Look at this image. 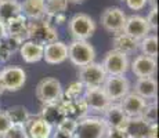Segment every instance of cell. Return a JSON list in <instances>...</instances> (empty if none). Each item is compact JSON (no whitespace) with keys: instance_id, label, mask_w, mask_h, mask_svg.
<instances>
[{"instance_id":"1","label":"cell","mask_w":159,"mask_h":138,"mask_svg":"<svg viewBox=\"0 0 159 138\" xmlns=\"http://www.w3.org/2000/svg\"><path fill=\"white\" fill-rule=\"evenodd\" d=\"M28 39L44 47L58 40V32L47 18L33 20L28 22Z\"/></svg>"},{"instance_id":"28","label":"cell","mask_w":159,"mask_h":138,"mask_svg":"<svg viewBox=\"0 0 159 138\" xmlns=\"http://www.w3.org/2000/svg\"><path fill=\"white\" fill-rule=\"evenodd\" d=\"M66 7H68V0H43L44 15L47 20L65 14Z\"/></svg>"},{"instance_id":"41","label":"cell","mask_w":159,"mask_h":138,"mask_svg":"<svg viewBox=\"0 0 159 138\" xmlns=\"http://www.w3.org/2000/svg\"><path fill=\"white\" fill-rule=\"evenodd\" d=\"M6 36H7L6 35V25L0 21V39H4Z\"/></svg>"},{"instance_id":"20","label":"cell","mask_w":159,"mask_h":138,"mask_svg":"<svg viewBox=\"0 0 159 138\" xmlns=\"http://www.w3.org/2000/svg\"><path fill=\"white\" fill-rule=\"evenodd\" d=\"M134 94L143 100H155L158 94V83L154 78H139L134 83Z\"/></svg>"},{"instance_id":"32","label":"cell","mask_w":159,"mask_h":138,"mask_svg":"<svg viewBox=\"0 0 159 138\" xmlns=\"http://www.w3.org/2000/svg\"><path fill=\"white\" fill-rule=\"evenodd\" d=\"M3 138H28L25 126L13 124L10 128H8L7 133L3 136Z\"/></svg>"},{"instance_id":"45","label":"cell","mask_w":159,"mask_h":138,"mask_svg":"<svg viewBox=\"0 0 159 138\" xmlns=\"http://www.w3.org/2000/svg\"><path fill=\"white\" fill-rule=\"evenodd\" d=\"M0 46H2V39H0Z\"/></svg>"},{"instance_id":"31","label":"cell","mask_w":159,"mask_h":138,"mask_svg":"<svg viewBox=\"0 0 159 138\" xmlns=\"http://www.w3.org/2000/svg\"><path fill=\"white\" fill-rule=\"evenodd\" d=\"M140 118H141L145 123H148L149 126L158 124V104L157 102L147 104L144 106V109H143Z\"/></svg>"},{"instance_id":"11","label":"cell","mask_w":159,"mask_h":138,"mask_svg":"<svg viewBox=\"0 0 159 138\" xmlns=\"http://www.w3.org/2000/svg\"><path fill=\"white\" fill-rule=\"evenodd\" d=\"M149 25L147 22V20L141 15H130L126 17V22L123 26V33H126L127 36L136 39L137 42L143 40L144 38L149 36Z\"/></svg>"},{"instance_id":"2","label":"cell","mask_w":159,"mask_h":138,"mask_svg":"<svg viewBox=\"0 0 159 138\" xmlns=\"http://www.w3.org/2000/svg\"><path fill=\"white\" fill-rule=\"evenodd\" d=\"M68 58L75 66H86L94 62L96 50L87 40H72L68 44Z\"/></svg>"},{"instance_id":"42","label":"cell","mask_w":159,"mask_h":138,"mask_svg":"<svg viewBox=\"0 0 159 138\" xmlns=\"http://www.w3.org/2000/svg\"><path fill=\"white\" fill-rule=\"evenodd\" d=\"M147 3H149L152 8H158V0H147Z\"/></svg>"},{"instance_id":"10","label":"cell","mask_w":159,"mask_h":138,"mask_svg":"<svg viewBox=\"0 0 159 138\" xmlns=\"http://www.w3.org/2000/svg\"><path fill=\"white\" fill-rule=\"evenodd\" d=\"M0 80L4 91H18L26 82V73L21 66H6L0 72Z\"/></svg>"},{"instance_id":"39","label":"cell","mask_w":159,"mask_h":138,"mask_svg":"<svg viewBox=\"0 0 159 138\" xmlns=\"http://www.w3.org/2000/svg\"><path fill=\"white\" fill-rule=\"evenodd\" d=\"M148 138H158V124H152L149 128Z\"/></svg>"},{"instance_id":"19","label":"cell","mask_w":159,"mask_h":138,"mask_svg":"<svg viewBox=\"0 0 159 138\" xmlns=\"http://www.w3.org/2000/svg\"><path fill=\"white\" fill-rule=\"evenodd\" d=\"M149 128L151 126L145 123L141 118H129L125 124V127L122 128L123 134L126 138H148Z\"/></svg>"},{"instance_id":"29","label":"cell","mask_w":159,"mask_h":138,"mask_svg":"<svg viewBox=\"0 0 159 138\" xmlns=\"http://www.w3.org/2000/svg\"><path fill=\"white\" fill-rule=\"evenodd\" d=\"M139 47L141 50L143 55L151 58H157L158 55V36L157 35H149L144 38L143 40L139 42Z\"/></svg>"},{"instance_id":"40","label":"cell","mask_w":159,"mask_h":138,"mask_svg":"<svg viewBox=\"0 0 159 138\" xmlns=\"http://www.w3.org/2000/svg\"><path fill=\"white\" fill-rule=\"evenodd\" d=\"M51 20L56 21V24H58V25H62V24L66 21V17H65V14H61V15H57V17L51 18ZM48 21H50V20H48Z\"/></svg>"},{"instance_id":"24","label":"cell","mask_w":159,"mask_h":138,"mask_svg":"<svg viewBox=\"0 0 159 138\" xmlns=\"http://www.w3.org/2000/svg\"><path fill=\"white\" fill-rule=\"evenodd\" d=\"M21 13L26 20H43L46 18L43 0H24L21 3Z\"/></svg>"},{"instance_id":"5","label":"cell","mask_w":159,"mask_h":138,"mask_svg":"<svg viewBox=\"0 0 159 138\" xmlns=\"http://www.w3.org/2000/svg\"><path fill=\"white\" fill-rule=\"evenodd\" d=\"M101 65L105 70L107 76H125V73L129 70L130 61L126 54L116 50H111L104 55Z\"/></svg>"},{"instance_id":"44","label":"cell","mask_w":159,"mask_h":138,"mask_svg":"<svg viewBox=\"0 0 159 138\" xmlns=\"http://www.w3.org/2000/svg\"><path fill=\"white\" fill-rule=\"evenodd\" d=\"M4 93V87H3V84H2V80H0V96Z\"/></svg>"},{"instance_id":"30","label":"cell","mask_w":159,"mask_h":138,"mask_svg":"<svg viewBox=\"0 0 159 138\" xmlns=\"http://www.w3.org/2000/svg\"><path fill=\"white\" fill-rule=\"evenodd\" d=\"M84 90H86V87H84L79 80L73 82L62 91L64 100H79V98H83Z\"/></svg>"},{"instance_id":"7","label":"cell","mask_w":159,"mask_h":138,"mask_svg":"<svg viewBox=\"0 0 159 138\" xmlns=\"http://www.w3.org/2000/svg\"><path fill=\"white\" fill-rule=\"evenodd\" d=\"M102 90L111 102L120 101L130 91V83L125 76H107Z\"/></svg>"},{"instance_id":"8","label":"cell","mask_w":159,"mask_h":138,"mask_svg":"<svg viewBox=\"0 0 159 138\" xmlns=\"http://www.w3.org/2000/svg\"><path fill=\"white\" fill-rule=\"evenodd\" d=\"M107 126L102 119L83 118L78 122L73 138H101Z\"/></svg>"},{"instance_id":"4","label":"cell","mask_w":159,"mask_h":138,"mask_svg":"<svg viewBox=\"0 0 159 138\" xmlns=\"http://www.w3.org/2000/svg\"><path fill=\"white\" fill-rule=\"evenodd\" d=\"M68 30L73 40H87L96 32V22L87 14H75L68 22Z\"/></svg>"},{"instance_id":"33","label":"cell","mask_w":159,"mask_h":138,"mask_svg":"<svg viewBox=\"0 0 159 138\" xmlns=\"http://www.w3.org/2000/svg\"><path fill=\"white\" fill-rule=\"evenodd\" d=\"M76 126H78V122L76 120H72V119H66L65 118L56 128H58V130H61V131H65V133L73 134L75 133V130H76Z\"/></svg>"},{"instance_id":"43","label":"cell","mask_w":159,"mask_h":138,"mask_svg":"<svg viewBox=\"0 0 159 138\" xmlns=\"http://www.w3.org/2000/svg\"><path fill=\"white\" fill-rule=\"evenodd\" d=\"M68 2H71V3H75V4H80V3H83L84 0H68Z\"/></svg>"},{"instance_id":"6","label":"cell","mask_w":159,"mask_h":138,"mask_svg":"<svg viewBox=\"0 0 159 138\" xmlns=\"http://www.w3.org/2000/svg\"><path fill=\"white\" fill-rule=\"evenodd\" d=\"M79 82L86 88L93 87H102L104 82L107 79V73L102 65L98 62H91L86 66H82L78 70Z\"/></svg>"},{"instance_id":"23","label":"cell","mask_w":159,"mask_h":138,"mask_svg":"<svg viewBox=\"0 0 159 138\" xmlns=\"http://www.w3.org/2000/svg\"><path fill=\"white\" fill-rule=\"evenodd\" d=\"M112 46H114V48H112V50L120 51V53L129 55L131 53H134V51L139 48V42H137L136 39L127 36L126 33L120 32V33H116V35H114V39H112Z\"/></svg>"},{"instance_id":"21","label":"cell","mask_w":159,"mask_h":138,"mask_svg":"<svg viewBox=\"0 0 159 138\" xmlns=\"http://www.w3.org/2000/svg\"><path fill=\"white\" fill-rule=\"evenodd\" d=\"M28 138H50L53 133V127L48 123H46L42 118L29 119L25 124Z\"/></svg>"},{"instance_id":"38","label":"cell","mask_w":159,"mask_h":138,"mask_svg":"<svg viewBox=\"0 0 159 138\" xmlns=\"http://www.w3.org/2000/svg\"><path fill=\"white\" fill-rule=\"evenodd\" d=\"M53 138H73V134L65 133V131H61L58 128H56V131L53 133Z\"/></svg>"},{"instance_id":"22","label":"cell","mask_w":159,"mask_h":138,"mask_svg":"<svg viewBox=\"0 0 159 138\" xmlns=\"http://www.w3.org/2000/svg\"><path fill=\"white\" fill-rule=\"evenodd\" d=\"M43 48H44L43 46L38 44V43L26 40L21 44L20 53L22 60L26 64H35L39 62L40 60H43Z\"/></svg>"},{"instance_id":"14","label":"cell","mask_w":159,"mask_h":138,"mask_svg":"<svg viewBox=\"0 0 159 138\" xmlns=\"http://www.w3.org/2000/svg\"><path fill=\"white\" fill-rule=\"evenodd\" d=\"M104 123H105L107 127L111 128H118V130H122L125 127L127 122V116L125 115L123 109H122L120 104H115L111 102L105 109H104Z\"/></svg>"},{"instance_id":"25","label":"cell","mask_w":159,"mask_h":138,"mask_svg":"<svg viewBox=\"0 0 159 138\" xmlns=\"http://www.w3.org/2000/svg\"><path fill=\"white\" fill-rule=\"evenodd\" d=\"M40 118L46 123L50 124L51 127L56 128L65 119V116H64V112L61 109L60 104H47V105H43V108H42Z\"/></svg>"},{"instance_id":"37","label":"cell","mask_w":159,"mask_h":138,"mask_svg":"<svg viewBox=\"0 0 159 138\" xmlns=\"http://www.w3.org/2000/svg\"><path fill=\"white\" fill-rule=\"evenodd\" d=\"M126 6L133 11H140L145 7L147 0H125Z\"/></svg>"},{"instance_id":"18","label":"cell","mask_w":159,"mask_h":138,"mask_svg":"<svg viewBox=\"0 0 159 138\" xmlns=\"http://www.w3.org/2000/svg\"><path fill=\"white\" fill-rule=\"evenodd\" d=\"M147 105V101L134 93H129L120 100V106L127 118H139Z\"/></svg>"},{"instance_id":"17","label":"cell","mask_w":159,"mask_h":138,"mask_svg":"<svg viewBox=\"0 0 159 138\" xmlns=\"http://www.w3.org/2000/svg\"><path fill=\"white\" fill-rule=\"evenodd\" d=\"M6 35L20 43L26 42L28 40V20L22 14L10 20L6 24Z\"/></svg>"},{"instance_id":"9","label":"cell","mask_w":159,"mask_h":138,"mask_svg":"<svg viewBox=\"0 0 159 138\" xmlns=\"http://www.w3.org/2000/svg\"><path fill=\"white\" fill-rule=\"evenodd\" d=\"M126 22V14L119 7H108L101 14V25L109 33L123 32V26Z\"/></svg>"},{"instance_id":"12","label":"cell","mask_w":159,"mask_h":138,"mask_svg":"<svg viewBox=\"0 0 159 138\" xmlns=\"http://www.w3.org/2000/svg\"><path fill=\"white\" fill-rule=\"evenodd\" d=\"M129 68L131 69L133 75L139 78H154L157 73V60L147 55H137L130 64Z\"/></svg>"},{"instance_id":"26","label":"cell","mask_w":159,"mask_h":138,"mask_svg":"<svg viewBox=\"0 0 159 138\" xmlns=\"http://www.w3.org/2000/svg\"><path fill=\"white\" fill-rule=\"evenodd\" d=\"M21 14V3L17 0H0V21L4 25Z\"/></svg>"},{"instance_id":"34","label":"cell","mask_w":159,"mask_h":138,"mask_svg":"<svg viewBox=\"0 0 159 138\" xmlns=\"http://www.w3.org/2000/svg\"><path fill=\"white\" fill-rule=\"evenodd\" d=\"M145 20L149 25V29L157 30L158 29V8H151V11L148 13Z\"/></svg>"},{"instance_id":"3","label":"cell","mask_w":159,"mask_h":138,"mask_svg":"<svg viewBox=\"0 0 159 138\" xmlns=\"http://www.w3.org/2000/svg\"><path fill=\"white\" fill-rule=\"evenodd\" d=\"M62 86L56 78H46L36 86V97L43 105L60 104L64 100Z\"/></svg>"},{"instance_id":"36","label":"cell","mask_w":159,"mask_h":138,"mask_svg":"<svg viewBox=\"0 0 159 138\" xmlns=\"http://www.w3.org/2000/svg\"><path fill=\"white\" fill-rule=\"evenodd\" d=\"M101 138H126V136L123 134V131H122V130L107 127Z\"/></svg>"},{"instance_id":"15","label":"cell","mask_w":159,"mask_h":138,"mask_svg":"<svg viewBox=\"0 0 159 138\" xmlns=\"http://www.w3.org/2000/svg\"><path fill=\"white\" fill-rule=\"evenodd\" d=\"M43 60L50 65H58V64L65 62L68 60V46L60 40L44 46Z\"/></svg>"},{"instance_id":"13","label":"cell","mask_w":159,"mask_h":138,"mask_svg":"<svg viewBox=\"0 0 159 138\" xmlns=\"http://www.w3.org/2000/svg\"><path fill=\"white\" fill-rule=\"evenodd\" d=\"M83 101L86 102L89 110H96V112H104V109L111 104L107 94L104 93L102 87H93L86 88L83 94Z\"/></svg>"},{"instance_id":"16","label":"cell","mask_w":159,"mask_h":138,"mask_svg":"<svg viewBox=\"0 0 159 138\" xmlns=\"http://www.w3.org/2000/svg\"><path fill=\"white\" fill-rule=\"evenodd\" d=\"M60 106L66 119H72V120L76 122L86 118L89 112V108L86 102L83 101V98H79V100H62L60 102Z\"/></svg>"},{"instance_id":"35","label":"cell","mask_w":159,"mask_h":138,"mask_svg":"<svg viewBox=\"0 0 159 138\" xmlns=\"http://www.w3.org/2000/svg\"><path fill=\"white\" fill-rule=\"evenodd\" d=\"M11 126L13 124H11L10 119L7 118V115H6L4 112H0V137L4 136Z\"/></svg>"},{"instance_id":"27","label":"cell","mask_w":159,"mask_h":138,"mask_svg":"<svg viewBox=\"0 0 159 138\" xmlns=\"http://www.w3.org/2000/svg\"><path fill=\"white\" fill-rule=\"evenodd\" d=\"M4 113L7 115V118L10 119L11 124H20V126H25L28 123V120L30 119L29 110L22 105H14L10 106L7 110H4Z\"/></svg>"}]
</instances>
